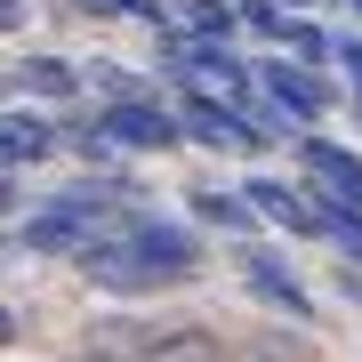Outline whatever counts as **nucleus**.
Returning a JSON list of instances; mask_svg holds the SVG:
<instances>
[{
	"label": "nucleus",
	"mask_w": 362,
	"mask_h": 362,
	"mask_svg": "<svg viewBox=\"0 0 362 362\" xmlns=\"http://www.w3.org/2000/svg\"><path fill=\"white\" fill-rule=\"evenodd\" d=\"M113 233H121V250H129L153 282L202 274V242H194V226H177V218H145V209H129V218H113Z\"/></svg>",
	"instance_id": "f257e3e1"
},
{
	"label": "nucleus",
	"mask_w": 362,
	"mask_h": 362,
	"mask_svg": "<svg viewBox=\"0 0 362 362\" xmlns=\"http://www.w3.org/2000/svg\"><path fill=\"white\" fill-rule=\"evenodd\" d=\"M97 129L113 137V145H129V153H161V145H177V121H169L161 105H145V97L105 105V113H97Z\"/></svg>",
	"instance_id": "f03ea898"
},
{
	"label": "nucleus",
	"mask_w": 362,
	"mask_h": 362,
	"mask_svg": "<svg viewBox=\"0 0 362 362\" xmlns=\"http://www.w3.org/2000/svg\"><path fill=\"white\" fill-rule=\"evenodd\" d=\"M298 161H306V177H314V194H322V202H346V209H362V161L346 153V145L306 137V145H298Z\"/></svg>",
	"instance_id": "7ed1b4c3"
},
{
	"label": "nucleus",
	"mask_w": 362,
	"mask_h": 362,
	"mask_svg": "<svg viewBox=\"0 0 362 362\" xmlns=\"http://www.w3.org/2000/svg\"><path fill=\"white\" fill-rule=\"evenodd\" d=\"M242 282L258 290L266 306H282L290 322H306V314H314V298H306V282H298V274H290L282 258H274V250H242Z\"/></svg>",
	"instance_id": "20e7f679"
},
{
	"label": "nucleus",
	"mask_w": 362,
	"mask_h": 362,
	"mask_svg": "<svg viewBox=\"0 0 362 362\" xmlns=\"http://www.w3.org/2000/svg\"><path fill=\"white\" fill-rule=\"evenodd\" d=\"M266 97L282 105V121H322V113H330V89L306 73V57H298V65L274 57V65H266Z\"/></svg>",
	"instance_id": "39448f33"
},
{
	"label": "nucleus",
	"mask_w": 362,
	"mask_h": 362,
	"mask_svg": "<svg viewBox=\"0 0 362 362\" xmlns=\"http://www.w3.org/2000/svg\"><path fill=\"white\" fill-rule=\"evenodd\" d=\"M57 153V129L40 113H0V169H33Z\"/></svg>",
	"instance_id": "423d86ee"
},
{
	"label": "nucleus",
	"mask_w": 362,
	"mask_h": 362,
	"mask_svg": "<svg viewBox=\"0 0 362 362\" xmlns=\"http://www.w3.org/2000/svg\"><path fill=\"white\" fill-rule=\"evenodd\" d=\"M250 202H258V218H282V226H306V233H322V209H314L298 185H282V177H250L242 185Z\"/></svg>",
	"instance_id": "0eeeda50"
},
{
	"label": "nucleus",
	"mask_w": 362,
	"mask_h": 362,
	"mask_svg": "<svg viewBox=\"0 0 362 362\" xmlns=\"http://www.w3.org/2000/svg\"><path fill=\"white\" fill-rule=\"evenodd\" d=\"M177 73H194V81H226V97L242 89V65H233V49H226V33H202L194 49H177Z\"/></svg>",
	"instance_id": "6e6552de"
},
{
	"label": "nucleus",
	"mask_w": 362,
	"mask_h": 362,
	"mask_svg": "<svg viewBox=\"0 0 362 362\" xmlns=\"http://www.w3.org/2000/svg\"><path fill=\"white\" fill-rule=\"evenodd\" d=\"M137 362H233V354H226L209 330H153Z\"/></svg>",
	"instance_id": "1a4fd4ad"
},
{
	"label": "nucleus",
	"mask_w": 362,
	"mask_h": 362,
	"mask_svg": "<svg viewBox=\"0 0 362 362\" xmlns=\"http://www.w3.org/2000/svg\"><path fill=\"white\" fill-rule=\"evenodd\" d=\"M194 209H202L209 226H226V233H250V218H258V202H250V194H218V185H202Z\"/></svg>",
	"instance_id": "9d476101"
},
{
	"label": "nucleus",
	"mask_w": 362,
	"mask_h": 362,
	"mask_svg": "<svg viewBox=\"0 0 362 362\" xmlns=\"http://www.w3.org/2000/svg\"><path fill=\"white\" fill-rule=\"evenodd\" d=\"M25 89H40V97H73V89H81V73H73V65H57V57H33V65H25Z\"/></svg>",
	"instance_id": "9b49d317"
},
{
	"label": "nucleus",
	"mask_w": 362,
	"mask_h": 362,
	"mask_svg": "<svg viewBox=\"0 0 362 362\" xmlns=\"http://www.w3.org/2000/svg\"><path fill=\"white\" fill-rule=\"evenodd\" d=\"M322 233H330V242H346V258H362V209L322 202Z\"/></svg>",
	"instance_id": "f8f14e48"
},
{
	"label": "nucleus",
	"mask_w": 362,
	"mask_h": 362,
	"mask_svg": "<svg viewBox=\"0 0 362 362\" xmlns=\"http://www.w3.org/2000/svg\"><path fill=\"white\" fill-rule=\"evenodd\" d=\"M185 25L194 33H233V16H226V0H185Z\"/></svg>",
	"instance_id": "ddd939ff"
},
{
	"label": "nucleus",
	"mask_w": 362,
	"mask_h": 362,
	"mask_svg": "<svg viewBox=\"0 0 362 362\" xmlns=\"http://www.w3.org/2000/svg\"><path fill=\"white\" fill-rule=\"evenodd\" d=\"M242 25H250V33H290V16L274 8V0H250V8H242Z\"/></svg>",
	"instance_id": "4468645a"
},
{
	"label": "nucleus",
	"mask_w": 362,
	"mask_h": 362,
	"mask_svg": "<svg viewBox=\"0 0 362 362\" xmlns=\"http://www.w3.org/2000/svg\"><path fill=\"white\" fill-rule=\"evenodd\" d=\"M89 8H113V16H145V25H161V0H89Z\"/></svg>",
	"instance_id": "2eb2a0df"
},
{
	"label": "nucleus",
	"mask_w": 362,
	"mask_h": 362,
	"mask_svg": "<svg viewBox=\"0 0 362 362\" xmlns=\"http://www.w3.org/2000/svg\"><path fill=\"white\" fill-rule=\"evenodd\" d=\"M282 40H290V49H298V57H306V65H314V57H322V33H314V25H290Z\"/></svg>",
	"instance_id": "dca6fc26"
},
{
	"label": "nucleus",
	"mask_w": 362,
	"mask_h": 362,
	"mask_svg": "<svg viewBox=\"0 0 362 362\" xmlns=\"http://www.w3.org/2000/svg\"><path fill=\"white\" fill-rule=\"evenodd\" d=\"M65 362H121V354H113V346H73Z\"/></svg>",
	"instance_id": "f3484780"
},
{
	"label": "nucleus",
	"mask_w": 362,
	"mask_h": 362,
	"mask_svg": "<svg viewBox=\"0 0 362 362\" xmlns=\"http://www.w3.org/2000/svg\"><path fill=\"white\" fill-rule=\"evenodd\" d=\"M338 57H346V73H354V89H362V40H346Z\"/></svg>",
	"instance_id": "a211bd4d"
},
{
	"label": "nucleus",
	"mask_w": 362,
	"mask_h": 362,
	"mask_svg": "<svg viewBox=\"0 0 362 362\" xmlns=\"http://www.w3.org/2000/svg\"><path fill=\"white\" fill-rule=\"evenodd\" d=\"M8 202H16V185H8V169H0V209H8Z\"/></svg>",
	"instance_id": "6ab92c4d"
},
{
	"label": "nucleus",
	"mask_w": 362,
	"mask_h": 362,
	"mask_svg": "<svg viewBox=\"0 0 362 362\" xmlns=\"http://www.w3.org/2000/svg\"><path fill=\"white\" fill-rule=\"evenodd\" d=\"M8 338H16V322H8V306H0V346H8Z\"/></svg>",
	"instance_id": "aec40b11"
},
{
	"label": "nucleus",
	"mask_w": 362,
	"mask_h": 362,
	"mask_svg": "<svg viewBox=\"0 0 362 362\" xmlns=\"http://www.w3.org/2000/svg\"><path fill=\"white\" fill-rule=\"evenodd\" d=\"M0 25H16V8H8V0H0Z\"/></svg>",
	"instance_id": "412c9836"
},
{
	"label": "nucleus",
	"mask_w": 362,
	"mask_h": 362,
	"mask_svg": "<svg viewBox=\"0 0 362 362\" xmlns=\"http://www.w3.org/2000/svg\"><path fill=\"white\" fill-rule=\"evenodd\" d=\"M0 258H8V242H0Z\"/></svg>",
	"instance_id": "4be33fe9"
},
{
	"label": "nucleus",
	"mask_w": 362,
	"mask_h": 362,
	"mask_svg": "<svg viewBox=\"0 0 362 362\" xmlns=\"http://www.w3.org/2000/svg\"><path fill=\"white\" fill-rule=\"evenodd\" d=\"M354 8H362V0H354Z\"/></svg>",
	"instance_id": "5701e85b"
}]
</instances>
